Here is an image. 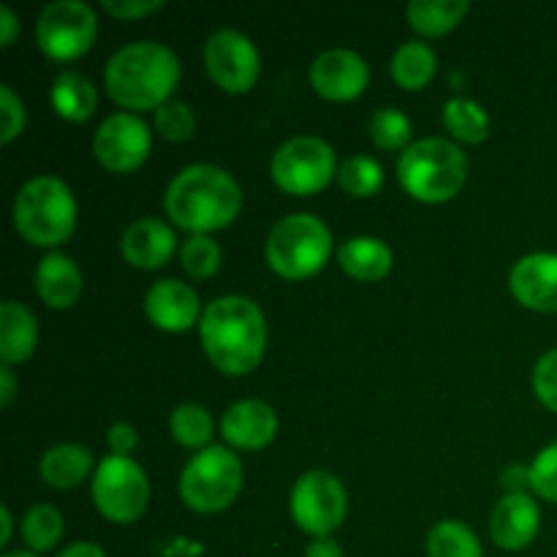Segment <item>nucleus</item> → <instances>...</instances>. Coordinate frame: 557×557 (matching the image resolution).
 <instances>
[{"label": "nucleus", "mask_w": 557, "mask_h": 557, "mask_svg": "<svg viewBox=\"0 0 557 557\" xmlns=\"http://www.w3.org/2000/svg\"><path fill=\"white\" fill-rule=\"evenodd\" d=\"M92 468V451L79 444H60L44 451L38 471L41 479L54 490L79 487Z\"/></svg>", "instance_id": "obj_23"}, {"label": "nucleus", "mask_w": 557, "mask_h": 557, "mask_svg": "<svg viewBox=\"0 0 557 557\" xmlns=\"http://www.w3.org/2000/svg\"><path fill=\"white\" fill-rule=\"evenodd\" d=\"M136 441L139 438H136L134 424H128V422H117L107 430V444H109V449H112V455L128 457L131 451L136 449Z\"/></svg>", "instance_id": "obj_39"}, {"label": "nucleus", "mask_w": 557, "mask_h": 557, "mask_svg": "<svg viewBox=\"0 0 557 557\" xmlns=\"http://www.w3.org/2000/svg\"><path fill=\"white\" fill-rule=\"evenodd\" d=\"M180 82V60L166 44L134 41L109 58L103 85L125 109H158L172 101Z\"/></svg>", "instance_id": "obj_3"}, {"label": "nucleus", "mask_w": 557, "mask_h": 557, "mask_svg": "<svg viewBox=\"0 0 557 557\" xmlns=\"http://www.w3.org/2000/svg\"><path fill=\"white\" fill-rule=\"evenodd\" d=\"M14 226L38 248L63 245L76 228V199L69 185L52 174L27 180L14 199Z\"/></svg>", "instance_id": "obj_5"}, {"label": "nucleus", "mask_w": 557, "mask_h": 557, "mask_svg": "<svg viewBox=\"0 0 557 557\" xmlns=\"http://www.w3.org/2000/svg\"><path fill=\"white\" fill-rule=\"evenodd\" d=\"M531 490L539 498L557 504V444H549L536 455V460L528 468Z\"/></svg>", "instance_id": "obj_35"}, {"label": "nucleus", "mask_w": 557, "mask_h": 557, "mask_svg": "<svg viewBox=\"0 0 557 557\" xmlns=\"http://www.w3.org/2000/svg\"><path fill=\"white\" fill-rule=\"evenodd\" d=\"M444 125L457 141L466 145H479L490 134V117L482 103L471 98H449L444 103Z\"/></svg>", "instance_id": "obj_27"}, {"label": "nucleus", "mask_w": 557, "mask_h": 557, "mask_svg": "<svg viewBox=\"0 0 557 557\" xmlns=\"http://www.w3.org/2000/svg\"><path fill=\"white\" fill-rule=\"evenodd\" d=\"M0 120H3V125H0L3 145L14 141L25 131V103L9 85H0Z\"/></svg>", "instance_id": "obj_36"}, {"label": "nucleus", "mask_w": 557, "mask_h": 557, "mask_svg": "<svg viewBox=\"0 0 557 557\" xmlns=\"http://www.w3.org/2000/svg\"><path fill=\"white\" fill-rule=\"evenodd\" d=\"M392 248L379 237H351L337 250V264L357 281H381L392 270Z\"/></svg>", "instance_id": "obj_21"}, {"label": "nucleus", "mask_w": 557, "mask_h": 557, "mask_svg": "<svg viewBox=\"0 0 557 557\" xmlns=\"http://www.w3.org/2000/svg\"><path fill=\"white\" fill-rule=\"evenodd\" d=\"M533 389H536L539 400L549 411L557 413V348L544 354L536 362V370H533Z\"/></svg>", "instance_id": "obj_37"}, {"label": "nucleus", "mask_w": 557, "mask_h": 557, "mask_svg": "<svg viewBox=\"0 0 557 557\" xmlns=\"http://www.w3.org/2000/svg\"><path fill=\"white\" fill-rule=\"evenodd\" d=\"M54 557H107V553L92 542H74L69 544V547L60 549Z\"/></svg>", "instance_id": "obj_42"}, {"label": "nucleus", "mask_w": 557, "mask_h": 557, "mask_svg": "<svg viewBox=\"0 0 557 557\" xmlns=\"http://www.w3.org/2000/svg\"><path fill=\"white\" fill-rule=\"evenodd\" d=\"M156 131L169 141L190 139L196 131L194 109L185 101H180V98H172V101L156 109Z\"/></svg>", "instance_id": "obj_34"}, {"label": "nucleus", "mask_w": 557, "mask_h": 557, "mask_svg": "<svg viewBox=\"0 0 557 557\" xmlns=\"http://www.w3.org/2000/svg\"><path fill=\"white\" fill-rule=\"evenodd\" d=\"M515 299L539 313H557V253L522 256L509 275Z\"/></svg>", "instance_id": "obj_15"}, {"label": "nucleus", "mask_w": 557, "mask_h": 557, "mask_svg": "<svg viewBox=\"0 0 557 557\" xmlns=\"http://www.w3.org/2000/svg\"><path fill=\"white\" fill-rule=\"evenodd\" d=\"M163 5H166L163 0H103V11L117 20H136V16L163 9Z\"/></svg>", "instance_id": "obj_38"}, {"label": "nucleus", "mask_w": 557, "mask_h": 557, "mask_svg": "<svg viewBox=\"0 0 557 557\" xmlns=\"http://www.w3.org/2000/svg\"><path fill=\"white\" fill-rule=\"evenodd\" d=\"M16 395V379H14V370L9 364L0 368V406H11Z\"/></svg>", "instance_id": "obj_43"}, {"label": "nucleus", "mask_w": 557, "mask_h": 557, "mask_svg": "<svg viewBox=\"0 0 557 557\" xmlns=\"http://www.w3.org/2000/svg\"><path fill=\"white\" fill-rule=\"evenodd\" d=\"M243 490V462L226 446H207L196 451L188 466L180 473V495L188 504V509L199 515H215Z\"/></svg>", "instance_id": "obj_7"}, {"label": "nucleus", "mask_w": 557, "mask_h": 557, "mask_svg": "<svg viewBox=\"0 0 557 557\" xmlns=\"http://www.w3.org/2000/svg\"><path fill=\"white\" fill-rule=\"evenodd\" d=\"M468 0H411L406 9L408 25L422 36H444L468 14Z\"/></svg>", "instance_id": "obj_25"}, {"label": "nucleus", "mask_w": 557, "mask_h": 557, "mask_svg": "<svg viewBox=\"0 0 557 557\" xmlns=\"http://www.w3.org/2000/svg\"><path fill=\"white\" fill-rule=\"evenodd\" d=\"M310 82L315 92L330 101H351L362 96L370 82V69L354 49H326L310 65Z\"/></svg>", "instance_id": "obj_14"}, {"label": "nucleus", "mask_w": 557, "mask_h": 557, "mask_svg": "<svg viewBox=\"0 0 557 557\" xmlns=\"http://www.w3.org/2000/svg\"><path fill=\"white\" fill-rule=\"evenodd\" d=\"M332 253V232L321 218L310 212H294L275 223L267 237V261L288 281L315 275Z\"/></svg>", "instance_id": "obj_6"}, {"label": "nucleus", "mask_w": 557, "mask_h": 557, "mask_svg": "<svg viewBox=\"0 0 557 557\" xmlns=\"http://www.w3.org/2000/svg\"><path fill=\"white\" fill-rule=\"evenodd\" d=\"M145 313L158 330L163 332H188L201 313L199 294L174 277L152 283L145 294Z\"/></svg>", "instance_id": "obj_16"}, {"label": "nucleus", "mask_w": 557, "mask_h": 557, "mask_svg": "<svg viewBox=\"0 0 557 557\" xmlns=\"http://www.w3.org/2000/svg\"><path fill=\"white\" fill-rule=\"evenodd\" d=\"M96 11L82 0H52L36 22V41L54 60H76L96 44Z\"/></svg>", "instance_id": "obj_10"}, {"label": "nucleus", "mask_w": 557, "mask_h": 557, "mask_svg": "<svg viewBox=\"0 0 557 557\" xmlns=\"http://www.w3.org/2000/svg\"><path fill=\"white\" fill-rule=\"evenodd\" d=\"M435 65H438V58L430 44L406 41L392 54V79L406 90H422L435 76Z\"/></svg>", "instance_id": "obj_26"}, {"label": "nucleus", "mask_w": 557, "mask_h": 557, "mask_svg": "<svg viewBox=\"0 0 557 557\" xmlns=\"http://www.w3.org/2000/svg\"><path fill=\"white\" fill-rule=\"evenodd\" d=\"M305 557H346V553H343V547L335 542V539L326 536V539H313V542L308 544V549H305Z\"/></svg>", "instance_id": "obj_40"}, {"label": "nucleus", "mask_w": 557, "mask_h": 557, "mask_svg": "<svg viewBox=\"0 0 557 557\" xmlns=\"http://www.w3.org/2000/svg\"><path fill=\"white\" fill-rule=\"evenodd\" d=\"M205 65L218 87L226 92H248L259 79L261 58L245 33L226 27L207 38Z\"/></svg>", "instance_id": "obj_12"}, {"label": "nucleus", "mask_w": 557, "mask_h": 557, "mask_svg": "<svg viewBox=\"0 0 557 557\" xmlns=\"http://www.w3.org/2000/svg\"><path fill=\"white\" fill-rule=\"evenodd\" d=\"M36 292L49 308H71L82 294V272L76 261L65 253L44 256L36 270Z\"/></svg>", "instance_id": "obj_20"}, {"label": "nucleus", "mask_w": 557, "mask_h": 557, "mask_svg": "<svg viewBox=\"0 0 557 557\" xmlns=\"http://www.w3.org/2000/svg\"><path fill=\"white\" fill-rule=\"evenodd\" d=\"M38 343V326L30 310L20 302L0 305V359L3 364L25 362Z\"/></svg>", "instance_id": "obj_22"}, {"label": "nucleus", "mask_w": 557, "mask_h": 557, "mask_svg": "<svg viewBox=\"0 0 557 557\" xmlns=\"http://www.w3.org/2000/svg\"><path fill=\"white\" fill-rule=\"evenodd\" d=\"M63 515L49 504L33 506L25 515V520H22V539H25V544L30 547V553L36 555L49 553V549L58 547L60 539H63Z\"/></svg>", "instance_id": "obj_30"}, {"label": "nucleus", "mask_w": 557, "mask_h": 557, "mask_svg": "<svg viewBox=\"0 0 557 557\" xmlns=\"http://www.w3.org/2000/svg\"><path fill=\"white\" fill-rule=\"evenodd\" d=\"M120 250L125 261L139 270H158L166 264L174 253V232L169 223L158 218H139L131 226H125L120 237Z\"/></svg>", "instance_id": "obj_19"}, {"label": "nucleus", "mask_w": 557, "mask_h": 557, "mask_svg": "<svg viewBox=\"0 0 557 557\" xmlns=\"http://www.w3.org/2000/svg\"><path fill=\"white\" fill-rule=\"evenodd\" d=\"M163 207L174 226L190 234H210L228 226L239 215L243 188L226 169L194 163L169 183Z\"/></svg>", "instance_id": "obj_2"}, {"label": "nucleus", "mask_w": 557, "mask_h": 557, "mask_svg": "<svg viewBox=\"0 0 557 557\" xmlns=\"http://www.w3.org/2000/svg\"><path fill=\"white\" fill-rule=\"evenodd\" d=\"M221 433L237 449L256 451L275 438L277 413L261 400H239L223 413Z\"/></svg>", "instance_id": "obj_18"}, {"label": "nucleus", "mask_w": 557, "mask_h": 557, "mask_svg": "<svg viewBox=\"0 0 557 557\" xmlns=\"http://www.w3.org/2000/svg\"><path fill=\"white\" fill-rule=\"evenodd\" d=\"M3 557H38V555L30 553V549H14V553H5Z\"/></svg>", "instance_id": "obj_45"}, {"label": "nucleus", "mask_w": 557, "mask_h": 557, "mask_svg": "<svg viewBox=\"0 0 557 557\" xmlns=\"http://www.w3.org/2000/svg\"><path fill=\"white\" fill-rule=\"evenodd\" d=\"M0 520H3V533H0V544L11 542V531H14V520H11L9 506H0Z\"/></svg>", "instance_id": "obj_44"}, {"label": "nucleus", "mask_w": 557, "mask_h": 557, "mask_svg": "<svg viewBox=\"0 0 557 557\" xmlns=\"http://www.w3.org/2000/svg\"><path fill=\"white\" fill-rule=\"evenodd\" d=\"M201 346L221 373L245 375L259 368L267 348V319L253 299L226 294L212 299L199 319Z\"/></svg>", "instance_id": "obj_1"}, {"label": "nucleus", "mask_w": 557, "mask_h": 557, "mask_svg": "<svg viewBox=\"0 0 557 557\" xmlns=\"http://www.w3.org/2000/svg\"><path fill=\"white\" fill-rule=\"evenodd\" d=\"M150 125L131 112H114L98 125L92 152L109 172H134L150 156Z\"/></svg>", "instance_id": "obj_13"}, {"label": "nucleus", "mask_w": 557, "mask_h": 557, "mask_svg": "<svg viewBox=\"0 0 557 557\" xmlns=\"http://www.w3.org/2000/svg\"><path fill=\"white\" fill-rule=\"evenodd\" d=\"M468 158L455 141L428 136V139L413 141L408 150H403L397 161V180L413 199L424 205H441L457 196V190L466 185Z\"/></svg>", "instance_id": "obj_4"}, {"label": "nucleus", "mask_w": 557, "mask_h": 557, "mask_svg": "<svg viewBox=\"0 0 557 557\" xmlns=\"http://www.w3.org/2000/svg\"><path fill=\"white\" fill-rule=\"evenodd\" d=\"M542 525L539 504L528 493H509L498 500L490 517V536L506 553H520L536 539Z\"/></svg>", "instance_id": "obj_17"}, {"label": "nucleus", "mask_w": 557, "mask_h": 557, "mask_svg": "<svg viewBox=\"0 0 557 557\" xmlns=\"http://www.w3.org/2000/svg\"><path fill=\"white\" fill-rule=\"evenodd\" d=\"M52 107L60 117L71 120V123H85L92 112H96L98 92L87 76L79 71H60L58 79L52 82Z\"/></svg>", "instance_id": "obj_24"}, {"label": "nucleus", "mask_w": 557, "mask_h": 557, "mask_svg": "<svg viewBox=\"0 0 557 557\" xmlns=\"http://www.w3.org/2000/svg\"><path fill=\"white\" fill-rule=\"evenodd\" d=\"M221 245L210 234H190L180 248V261H183L185 272L190 277H199V281L215 275L221 270Z\"/></svg>", "instance_id": "obj_33"}, {"label": "nucleus", "mask_w": 557, "mask_h": 557, "mask_svg": "<svg viewBox=\"0 0 557 557\" xmlns=\"http://www.w3.org/2000/svg\"><path fill=\"white\" fill-rule=\"evenodd\" d=\"M348 511L346 487L326 471H308L292 490V517L299 531L313 539H326L343 525Z\"/></svg>", "instance_id": "obj_11"}, {"label": "nucleus", "mask_w": 557, "mask_h": 557, "mask_svg": "<svg viewBox=\"0 0 557 557\" xmlns=\"http://www.w3.org/2000/svg\"><path fill=\"white\" fill-rule=\"evenodd\" d=\"M16 30H20V22H16V14L9 9V5H0V44L9 47L16 38Z\"/></svg>", "instance_id": "obj_41"}, {"label": "nucleus", "mask_w": 557, "mask_h": 557, "mask_svg": "<svg viewBox=\"0 0 557 557\" xmlns=\"http://www.w3.org/2000/svg\"><path fill=\"white\" fill-rule=\"evenodd\" d=\"M337 183H341V188L348 196L368 199V196L379 194L381 185H384V169H381V163L375 158L351 156L337 169Z\"/></svg>", "instance_id": "obj_31"}, {"label": "nucleus", "mask_w": 557, "mask_h": 557, "mask_svg": "<svg viewBox=\"0 0 557 557\" xmlns=\"http://www.w3.org/2000/svg\"><path fill=\"white\" fill-rule=\"evenodd\" d=\"M337 177L335 150L319 136H294L272 156V180L292 196L319 194Z\"/></svg>", "instance_id": "obj_9"}, {"label": "nucleus", "mask_w": 557, "mask_h": 557, "mask_svg": "<svg viewBox=\"0 0 557 557\" xmlns=\"http://www.w3.org/2000/svg\"><path fill=\"white\" fill-rule=\"evenodd\" d=\"M92 500L109 522L128 525L139 520L150 500V482L141 466L131 457L107 455L92 476Z\"/></svg>", "instance_id": "obj_8"}, {"label": "nucleus", "mask_w": 557, "mask_h": 557, "mask_svg": "<svg viewBox=\"0 0 557 557\" xmlns=\"http://www.w3.org/2000/svg\"><path fill=\"white\" fill-rule=\"evenodd\" d=\"M428 557H484V549L466 522L444 520L428 533Z\"/></svg>", "instance_id": "obj_28"}, {"label": "nucleus", "mask_w": 557, "mask_h": 557, "mask_svg": "<svg viewBox=\"0 0 557 557\" xmlns=\"http://www.w3.org/2000/svg\"><path fill=\"white\" fill-rule=\"evenodd\" d=\"M169 430H172L174 441L180 446H188V449H207L212 438V430H215V422H212L210 411L205 406H196V403H183L172 411L169 417Z\"/></svg>", "instance_id": "obj_29"}, {"label": "nucleus", "mask_w": 557, "mask_h": 557, "mask_svg": "<svg viewBox=\"0 0 557 557\" xmlns=\"http://www.w3.org/2000/svg\"><path fill=\"white\" fill-rule=\"evenodd\" d=\"M411 120L395 107H384L370 117L368 134L381 150H408L411 147Z\"/></svg>", "instance_id": "obj_32"}]
</instances>
